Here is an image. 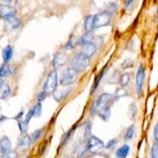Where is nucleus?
Listing matches in <instances>:
<instances>
[{
	"label": "nucleus",
	"mask_w": 158,
	"mask_h": 158,
	"mask_svg": "<svg viewBox=\"0 0 158 158\" xmlns=\"http://www.w3.org/2000/svg\"><path fill=\"white\" fill-rule=\"evenodd\" d=\"M4 84H5V83H4V80L2 79V78L0 77V90H1V88H2V87H3Z\"/></svg>",
	"instance_id": "c03bdc74"
},
{
	"label": "nucleus",
	"mask_w": 158,
	"mask_h": 158,
	"mask_svg": "<svg viewBox=\"0 0 158 158\" xmlns=\"http://www.w3.org/2000/svg\"><path fill=\"white\" fill-rule=\"evenodd\" d=\"M78 78V73L73 68L67 69L63 73L60 79V83L62 86H70L76 82Z\"/></svg>",
	"instance_id": "20e7f679"
},
{
	"label": "nucleus",
	"mask_w": 158,
	"mask_h": 158,
	"mask_svg": "<svg viewBox=\"0 0 158 158\" xmlns=\"http://www.w3.org/2000/svg\"><path fill=\"white\" fill-rule=\"evenodd\" d=\"M2 1L5 4H8V5H10L12 3V2H13V0H2Z\"/></svg>",
	"instance_id": "79ce46f5"
},
{
	"label": "nucleus",
	"mask_w": 158,
	"mask_h": 158,
	"mask_svg": "<svg viewBox=\"0 0 158 158\" xmlns=\"http://www.w3.org/2000/svg\"><path fill=\"white\" fill-rule=\"evenodd\" d=\"M96 52V46L93 43H90L84 44L82 46V52L84 55L89 58H91L92 56H94Z\"/></svg>",
	"instance_id": "2eb2a0df"
},
{
	"label": "nucleus",
	"mask_w": 158,
	"mask_h": 158,
	"mask_svg": "<svg viewBox=\"0 0 158 158\" xmlns=\"http://www.w3.org/2000/svg\"><path fill=\"white\" fill-rule=\"evenodd\" d=\"M137 107H136V104L131 103L128 107V110H127V116L130 120H134L136 117L137 115Z\"/></svg>",
	"instance_id": "aec40b11"
},
{
	"label": "nucleus",
	"mask_w": 158,
	"mask_h": 158,
	"mask_svg": "<svg viewBox=\"0 0 158 158\" xmlns=\"http://www.w3.org/2000/svg\"><path fill=\"white\" fill-rule=\"evenodd\" d=\"M116 144H117V140L113 139L109 140L108 142L107 143V144H106V146H104V147L107 149H111L113 148V147H115V145H116Z\"/></svg>",
	"instance_id": "72a5a7b5"
},
{
	"label": "nucleus",
	"mask_w": 158,
	"mask_h": 158,
	"mask_svg": "<svg viewBox=\"0 0 158 158\" xmlns=\"http://www.w3.org/2000/svg\"><path fill=\"white\" fill-rule=\"evenodd\" d=\"M93 39H94V36H93V33L92 32H86L85 34L80 38L79 41H78V43L79 45L83 46L84 44L90 43H93Z\"/></svg>",
	"instance_id": "f3484780"
},
{
	"label": "nucleus",
	"mask_w": 158,
	"mask_h": 158,
	"mask_svg": "<svg viewBox=\"0 0 158 158\" xmlns=\"http://www.w3.org/2000/svg\"><path fill=\"white\" fill-rule=\"evenodd\" d=\"M68 60V56L63 52H59L54 55L53 59V66L55 69L62 67L67 63Z\"/></svg>",
	"instance_id": "1a4fd4ad"
},
{
	"label": "nucleus",
	"mask_w": 158,
	"mask_h": 158,
	"mask_svg": "<svg viewBox=\"0 0 158 158\" xmlns=\"http://www.w3.org/2000/svg\"><path fill=\"white\" fill-rule=\"evenodd\" d=\"M96 112H97V108H96V100L94 101V102L93 103V104H92L91 107H90V114H94V113H96Z\"/></svg>",
	"instance_id": "4c0bfd02"
},
{
	"label": "nucleus",
	"mask_w": 158,
	"mask_h": 158,
	"mask_svg": "<svg viewBox=\"0 0 158 158\" xmlns=\"http://www.w3.org/2000/svg\"><path fill=\"white\" fill-rule=\"evenodd\" d=\"M112 14L109 12L103 11L97 13L93 16V29L107 26L111 22Z\"/></svg>",
	"instance_id": "7ed1b4c3"
},
{
	"label": "nucleus",
	"mask_w": 158,
	"mask_h": 158,
	"mask_svg": "<svg viewBox=\"0 0 158 158\" xmlns=\"http://www.w3.org/2000/svg\"><path fill=\"white\" fill-rule=\"evenodd\" d=\"M110 115H111V111H110V107H104V108L101 109L98 111V116L102 120L107 122L110 117Z\"/></svg>",
	"instance_id": "a211bd4d"
},
{
	"label": "nucleus",
	"mask_w": 158,
	"mask_h": 158,
	"mask_svg": "<svg viewBox=\"0 0 158 158\" xmlns=\"http://www.w3.org/2000/svg\"><path fill=\"white\" fill-rule=\"evenodd\" d=\"M31 144L32 142L30 135L23 133V135L19 138V141H18V148L21 151H26L30 148Z\"/></svg>",
	"instance_id": "9d476101"
},
{
	"label": "nucleus",
	"mask_w": 158,
	"mask_h": 158,
	"mask_svg": "<svg viewBox=\"0 0 158 158\" xmlns=\"http://www.w3.org/2000/svg\"><path fill=\"white\" fill-rule=\"evenodd\" d=\"M16 9L12 6L8 4H0V19H2L4 20L11 19L16 16Z\"/></svg>",
	"instance_id": "423d86ee"
},
{
	"label": "nucleus",
	"mask_w": 158,
	"mask_h": 158,
	"mask_svg": "<svg viewBox=\"0 0 158 158\" xmlns=\"http://www.w3.org/2000/svg\"><path fill=\"white\" fill-rule=\"evenodd\" d=\"M133 4V0H126L125 2V7L127 10H130Z\"/></svg>",
	"instance_id": "ea45409f"
},
{
	"label": "nucleus",
	"mask_w": 158,
	"mask_h": 158,
	"mask_svg": "<svg viewBox=\"0 0 158 158\" xmlns=\"http://www.w3.org/2000/svg\"><path fill=\"white\" fill-rule=\"evenodd\" d=\"M42 109H43V106H42V103H41V102L37 103L33 107V108L32 109V110H33V116H36V117H39V116H40L41 114H42Z\"/></svg>",
	"instance_id": "a878e982"
},
{
	"label": "nucleus",
	"mask_w": 158,
	"mask_h": 158,
	"mask_svg": "<svg viewBox=\"0 0 158 158\" xmlns=\"http://www.w3.org/2000/svg\"><path fill=\"white\" fill-rule=\"evenodd\" d=\"M13 50L11 46H6L5 48L2 50V59H3V62L6 63H8L11 59L13 58Z\"/></svg>",
	"instance_id": "dca6fc26"
},
{
	"label": "nucleus",
	"mask_w": 158,
	"mask_h": 158,
	"mask_svg": "<svg viewBox=\"0 0 158 158\" xmlns=\"http://www.w3.org/2000/svg\"><path fill=\"white\" fill-rule=\"evenodd\" d=\"M129 152H130V147L129 145L125 144L116 150V155L117 158H126L129 154Z\"/></svg>",
	"instance_id": "6ab92c4d"
},
{
	"label": "nucleus",
	"mask_w": 158,
	"mask_h": 158,
	"mask_svg": "<svg viewBox=\"0 0 158 158\" xmlns=\"http://www.w3.org/2000/svg\"><path fill=\"white\" fill-rule=\"evenodd\" d=\"M126 95H127V92H126V90H124L123 87H120V88H118L117 90H116V92H115L114 95H113V99H118L121 97H124V96H125Z\"/></svg>",
	"instance_id": "bb28decb"
},
{
	"label": "nucleus",
	"mask_w": 158,
	"mask_h": 158,
	"mask_svg": "<svg viewBox=\"0 0 158 158\" xmlns=\"http://www.w3.org/2000/svg\"><path fill=\"white\" fill-rule=\"evenodd\" d=\"M6 119H7V118L6 117V116L1 115V116H0V124H1V123H2V122H3L4 120H6Z\"/></svg>",
	"instance_id": "37998d69"
},
{
	"label": "nucleus",
	"mask_w": 158,
	"mask_h": 158,
	"mask_svg": "<svg viewBox=\"0 0 158 158\" xmlns=\"http://www.w3.org/2000/svg\"><path fill=\"white\" fill-rule=\"evenodd\" d=\"M47 93H45L44 91L40 92V93H39V94L37 95V100L39 101V102H42L43 100H44V99H46V97H47Z\"/></svg>",
	"instance_id": "e433bc0d"
},
{
	"label": "nucleus",
	"mask_w": 158,
	"mask_h": 158,
	"mask_svg": "<svg viewBox=\"0 0 158 158\" xmlns=\"http://www.w3.org/2000/svg\"><path fill=\"white\" fill-rule=\"evenodd\" d=\"M17 123H18V127H19V131H20V133H22V134L25 133L26 132L27 125H28V124H27L25 122V120H22V119L18 120Z\"/></svg>",
	"instance_id": "cd10ccee"
},
{
	"label": "nucleus",
	"mask_w": 158,
	"mask_h": 158,
	"mask_svg": "<svg viewBox=\"0 0 158 158\" xmlns=\"http://www.w3.org/2000/svg\"><path fill=\"white\" fill-rule=\"evenodd\" d=\"M0 110H1V106H0Z\"/></svg>",
	"instance_id": "49530a36"
},
{
	"label": "nucleus",
	"mask_w": 158,
	"mask_h": 158,
	"mask_svg": "<svg viewBox=\"0 0 158 158\" xmlns=\"http://www.w3.org/2000/svg\"><path fill=\"white\" fill-rule=\"evenodd\" d=\"M153 136H154V140L156 142L158 141V124H156L153 129Z\"/></svg>",
	"instance_id": "58836bf2"
},
{
	"label": "nucleus",
	"mask_w": 158,
	"mask_h": 158,
	"mask_svg": "<svg viewBox=\"0 0 158 158\" xmlns=\"http://www.w3.org/2000/svg\"><path fill=\"white\" fill-rule=\"evenodd\" d=\"M104 143L94 136H91L87 141V150L90 153H96L100 152L104 148Z\"/></svg>",
	"instance_id": "39448f33"
},
{
	"label": "nucleus",
	"mask_w": 158,
	"mask_h": 158,
	"mask_svg": "<svg viewBox=\"0 0 158 158\" xmlns=\"http://www.w3.org/2000/svg\"><path fill=\"white\" fill-rule=\"evenodd\" d=\"M58 84V73L56 70H53L49 73L43 85V91L49 93H53L56 90Z\"/></svg>",
	"instance_id": "f03ea898"
},
{
	"label": "nucleus",
	"mask_w": 158,
	"mask_h": 158,
	"mask_svg": "<svg viewBox=\"0 0 158 158\" xmlns=\"http://www.w3.org/2000/svg\"><path fill=\"white\" fill-rule=\"evenodd\" d=\"M113 99V96L110 93H103L99 96L97 99L96 100V108H97V112L101 109L104 108V107H109L110 103H111Z\"/></svg>",
	"instance_id": "0eeeda50"
},
{
	"label": "nucleus",
	"mask_w": 158,
	"mask_h": 158,
	"mask_svg": "<svg viewBox=\"0 0 158 158\" xmlns=\"http://www.w3.org/2000/svg\"><path fill=\"white\" fill-rule=\"evenodd\" d=\"M73 131H74V129H73V130L71 129V130H69L67 133H65V134H64V136H63L62 140H61V145L64 144L67 140H68V139L70 138V136H71V134H73Z\"/></svg>",
	"instance_id": "2f4dec72"
},
{
	"label": "nucleus",
	"mask_w": 158,
	"mask_h": 158,
	"mask_svg": "<svg viewBox=\"0 0 158 158\" xmlns=\"http://www.w3.org/2000/svg\"><path fill=\"white\" fill-rule=\"evenodd\" d=\"M70 91H71V89L70 88H66L63 89V90H55L53 92V98L55 99V100L58 103L62 102L63 100L66 99V98L68 96V95L70 94Z\"/></svg>",
	"instance_id": "f8f14e48"
},
{
	"label": "nucleus",
	"mask_w": 158,
	"mask_h": 158,
	"mask_svg": "<svg viewBox=\"0 0 158 158\" xmlns=\"http://www.w3.org/2000/svg\"><path fill=\"white\" fill-rule=\"evenodd\" d=\"M33 117V110H30V111L27 113V114L26 115V117H25V122L27 124H30V120H31L32 118Z\"/></svg>",
	"instance_id": "c9c22d12"
},
{
	"label": "nucleus",
	"mask_w": 158,
	"mask_h": 158,
	"mask_svg": "<svg viewBox=\"0 0 158 158\" xmlns=\"http://www.w3.org/2000/svg\"><path fill=\"white\" fill-rule=\"evenodd\" d=\"M130 81V74L128 73H125L123 75H121L120 77V87L124 88L128 85V83Z\"/></svg>",
	"instance_id": "5701e85b"
},
{
	"label": "nucleus",
	"mask_w": 158,
	"mask_h": 158,
	"mask_svg": "<svg viewBox=\"0 0 158 158\" xmlns=\"http://www.w3.org/2000/svg\"><path fill=\"white\" fill-rule=\"evenodd\" d=\"M15 73V68L13 66L10 65L8 63H4L1 67H0V77H8L12 76Z\"/></svg>",
	"instance_id": "ddd939ff"
},
{
	"label": "nucleus",
	"mask_w": 158,
	"mask_h": 158,
	"mask_svg": "<svg viewBox=\"0 0 158 158\" xmlns=\"http://www.w3.org/2000/svg\"><path fill=\"white\" fill-rule=\"evenodd\" d=\"M75 45H76V40H75L74 38H72L70 40L68 41L67 44L65 46V49L67 50H72V49L74 48Z\"/></svg>",
	"instance_id": "473e14b6"
},
{
	"label": "nucleus",
	"mask_w": 158,
	"mask_h": 158,
	"mask_svg": "<svg viewBox=\"0 0 158 158\" xmlns=\"http://www.w3.org/2000/svg\"><path fill=\"white\" fill-rule=\"evenodd\" d=\"M11 93V88L8 84H4L0 90V98L2 99H6Z\"/></svg>",
	"instance_id": "4be33fe9"
},
{
	"label": "nucleus",
	"mask_w": 158,
	"mask_h": 158,
	"mask_svg": "<svg viewBox=\"0 0 158 158\" xmlns=\"http://www.w3.org/2000/svg\"><path fill=\"white\" fill-rule=\"evenodd\" d=\"M65 158H71V157H70V156H66Z\"/></svg>",
	"instance_id": "a18cd8bd"
},
{
	"label": "nucleus",
	"mask_w": 158,
	"mask_h": 158,
	"mask_svg": "<svg viewBox=\"0 0 158 158\" xmlns=\"http://www.w3.org/2000/svg\"><path fill=\"white\" fill-rule=\"evenodd\" d=\"M144 79H145V69L144 66L140 65L138 68L137 73L136 75V88L138 94L141 93L144 87Z\"/></svg>",
	"instance_id": "6e6552de"
},
{
	"label": "nucleus",
	"mask_w": 158,
	"mask_h": 158,
	"mask_svg": "<svg viewBox=\"0 0 158 158\" xmlns=\"http://www.w3.org/2000/svg\"><path fill=\"white\" fill-rule=\"evenodd\" d=\"M105 73H106V70H103L100 73H99V75H98L97 77L96 78L94 83H93V87H92V93H94V92L96 90V89H97V87H99V83H100L101 79H103V77Z\"/></svg>",
	"instance_id": "393cba45"
},
{
	"label": "nucleus",
	"mask_w": 158,
	"mask_h": 158,
	"mask_svg": "<svg viewBox=\"0 0 158 158\" xmlns=\"http://www.w3.org/2000/svg\"><path fill=\"white\" fill-rule=\"evenodd\" d=\"M5 23V29L6 31L10 32L13 31V30H17L21 25V20L19 18L15 17L11 18V19H6Z\"/></svg>",
	"instance_id": "9b49d317"
},
{
	"label": "nucleus",
	"mask_w": 158,
	"mask_h": 158,
	"mask_svg": "<svg viewBox=\"0 0 158 158\" xmlns=\"http://www.w3.org/2000/svg\"><path fill=\"white\" fill-rule=\"evenodd\" d=\"M12 149V142L10 138L3 136L0 138V153H5Z\"/></svg>",
	"instance_id": "4468645a"
},
{
	"label": "nucleus",
	"mask_w": 158,
	"mask_h": 158,
	"mask_svg": "<svg viewBox=\"0 0 158 158\" xmlns=\"http://www.w3.org/2000/svg\"><path fill=\"white\" fill-rule=\"evenodd\" d=\"M132 66H133V61L130 60V59H125L122 63V67L124 69L130 68V67H132Z\"/></svg>",
	"instance_id": "f704fd0d"
},
{
	"label": "nucleus",
	"mask_w": 158,
	"mask_h": 158,
	"mask_svg": "<svg viewBox=\"0 0 158 158\" xmlns=\"http://www.w3.org/2000/svg\"><path fill=\"white\" fill-rule=\"evenodd\" d=\"M90 58L87 57L83 53H78L73 57L72 60V68L76 70L78 73L86 71L90 64Z\"/></svg>",
	"instance_id": "f257e3e1"
},
{
	"label": "nucleus",
	"mask_w": 158,
	"mask_h": 158,
	"mask_svg": "<svg viewBox=\"0 0 158 158\" xmlns=\"http://www.w3.org/2000/svg\"><path fill=\"white\" fill-rule=\"evenodd\" d=\"M151 157L158 158V144L155 142L151 148Z\"/></svg>",
	"instance_id": "7c9ffc66"
},
{
	"label": "nucleus",
	"mask_w": 158,
	"mask_h": 158,
	"mask_svg": "<svg viewBox=\"0 0 158 158\" xmlns=\"http://www.w3.org/2000/svg\"><path fill=\"white\" fill-rule=\"evenodd\" d=\"M19 154L15 150H10L5 153H2V156L1 158H18Z\"/></svg>",
	"instance_id": "c756f323"
},
{
	"label": "nucleus",
	"mask_w": 158,
	"mask_h": 158,
	"mask_svg": "<svg viewBox=\"0 0 158 158\" xmlns=\"http://www.w3.org/2000/svg\"><path fill=\"white\" fill-rule=\"evenodd\" d=\"M84 29L86 32H91L93 29V16H88L84 20Z\"/></svg>",
	"instance_id": "412c9836"
},
{
	"label": "nucleus",
	"mask_w": 158,
	"mask_h": 158,
	"mask_svg": "<svg viewBox=\"0 0 158 158\" xmlns=\"http://www.w3.org/2000/svg\"><path fill=\"white\" fill-rule=\"evenodd\" d=\"M23 113H24V112L22 111H22H20L19 113H18L17 115H16V116L15 117V119L17 120H18L22 119V115H23Z\"/></svg>",
	"instance_id": "a19ab883"
},
{
	"label": "nucleus",
	"mask_w": 158,
	"mask_h": 158,
	"mask_svg": "<svg viewBox=\"0 0 158 158\" xmlns=\"http://www.w3.org/2000/svg\"><path fill=\"white\" fill-rule=\"evenodd\" d=\"M134 125H130L126 130L124 133V139L125 141H128L133 138V134H134Z\"/></svg>",
	"instance_id": "b1692460"
},
{
	"label": "nucleus",
	"mask_w": 158,
	"mask_h": 158,
	"mask_svg": "<svg viewBox=\"0 0 158 158\" xmlns=\"http://www.w3.org/2000/svg\"><path fill=\"white\" fill-rule=\"evenodd\" d=\"M42 134V131L41 130H36L35 131H33V133L30 135V139H31V142L34 143L36 141H37L39 139V137L41 136Z\"/></svg>",
	"instance_id": "c85d7f7f"
}]
</instances>
